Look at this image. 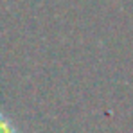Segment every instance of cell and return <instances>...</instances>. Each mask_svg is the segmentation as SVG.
Segmentation results:
<instances>
[{
  "mask_svg": "<svg viewBox=\"0 0 133 133\" xmlns=\"http://www.w3.org/2000/svg\"><path fill=\"white\" fill-rule=\"evenodd\" d=\"M0 133H18L15 122L5 113H2V111H0Z\"/></svg>",
  "mask_w": 133,
  "mask_h": 133,
  "instance_id": "cell-1",
  "label": "cell"
}]
</instances>
